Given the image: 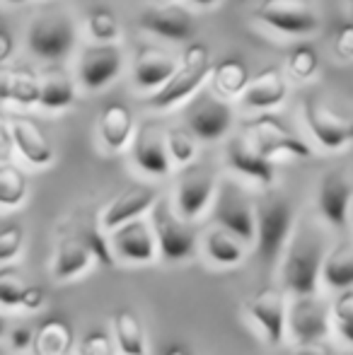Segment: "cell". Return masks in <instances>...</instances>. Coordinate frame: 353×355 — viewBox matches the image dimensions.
I'll return each instance as SVG.
<instances>
[{"label": "cell", "mask_w": 353, "mask_h": 355, "mask_svg": "<svg viewBox=\"0 0 353 355\" xmlns=\"http://www.w3.org/2000/svg\"><path fill=\"white\" fill-rule=\"evenodd\" d=\"M286 94H288V85L281 68L268 66L247 83L245 92H242V104L247 109H264L266 112V109L278 107L286 99Z\"/></svg>", "instance_id": "obj_24"}, {"label": "cell", "mask_w": 353, "mask_h": 355, "mask_svg": "<svg viewBox=\"0 0 353 355\" xmlns=\"http://www.w3.org/2000/svg\"><path fill=\"white\" fill-rule=\"evenodd\" d=\"M5 331H8V319H5V314L0 312V336H3Z\"/></svg>", "instance_id": "obj_49"}, {"label": "cell", "mask_w": 353, "mask_h": 355, "mask_svg": "<svg viewBox=\"0 0 353 355\" xmlns=\"http://www.w3.org/2000/svg\"><path fill=\"white\" fill-rule=\"evenodd\" d=\"M247 314L257 322V327L264 331L266 341L271 346H278L286 334V295L283 290L264 285L250 300H247Z\"/></svg>", "instance_id": "obj_16"}, {"label": "cell", "mask_w": 353, "mask_h": 355, "mask_svg": "<svg viewBox=\"0 0 353 355\" xmlns=\"http://www.w3.org/2000/svg\"><path fill=\"white\" fill-rule=\"evenodd\" d=\"M76 102V85L63 71L51 68L39 78V99L37 104L49 112L56 109H66Z\"/></svg>", "instance_id": "obj_29"}, {"label": "cell", "mask_w": 353, "mask_h": 355, "mask_svg": "<svg viewBox=\"0 0 353 355\" xmlns=\"http://www.w3.org/2000/svg\"><path fill=\"white\" fill-rule=\"evenodd\" d=\"M109 247H112L114 259H121L126 263L146 266L157 259V244L153 237L150 223L146 218L131 220L126 225H119L109 232Z\"/></svg>", "instance_id": "obj_13"}, {"label": "cell", "mask_w": 353, "mask_h": 355, "mask_svg": "<svg viewBox=\"0 0 353 355\" xmlns=\"http://www.w3.org/2000/svg\"><path fill=\"white\" fill-rule=\"evenodd\" d=\"M92 263H94V259H92V254L87 252L80 234L78 232L63 234L56 244V252H53L51 276H53V281H58V283L76 281V278L85 276Z\"/></svg>", "instance_id": "obj_21"}, {"label": "cell", "mask_w": 353, "mask_h": 355, "mask_svg": "<svg viewBox=\"0 0 353 355\" xmlns=\"http://www.w3.org/2000/svg\"><path fill=\"white\" fill-rule=\"evenodd\" d=\"M353 203V182L344 169H332L322 177L320 191H317V206L320 213L332 227L344 230L349 225Z\"/></svg>", "instance_id": "obj_15"}, {"label": "cell", "mask_w": 353, "mask_h": 355, "mask_svg": "<svg viewBox=\"0 0 353 355\" xmlns=\"http://www.w3.org/2000/svg\"><path fill=\"white\" fill-rule=\"evenodd\" d=\"M332 327L329 304L317 295L310 297H293L286 307V331L295 343L325 341Z\"/></svg>", "instance_id": "obj_11"}, {"label": "cell", "mask_w": 353, "mask_h": 355, "mask_svg": "<svg viewBox=\"0 0 353 355\" xmlns=\"http://www.w3.org/2000/svg\"><path fill=\"white\" fill-rule=\"evenodd\" d=\"M24 249V227L17 223H8L0 227V263H10Z\"/></svg>", "instance_id": "obj_39"}, {"label": "cell", "mask_w": 353, "mask_h": 355, "mask_svg": "<svg viewBox=\"0 0 353 355\" xmlns=\"http://www.w3.org/2000/svg\"><path fill=\"white\" fill-rule=\"evenodd\" d=\"M15 53V39L8 29H0V66L10 61V56Z\"/></svg>", "instance_id": "obj_46"}, {"label": "cell", "mask_w": 353, "mask_h": 355, "mask_svg": "<svg viewBox=\"0 0 353 355\" xmlns=\"http://www.w3.org/2000/svg\"><path fill=\"white\" fill-rule=\"evenodd\" d=\"M46 304V290L39 288V285H27V290H24V297H22V312H39V309Z\"/></svg>", "instance_id": "obj_42"}, {"label": "cell", "mask_w": 353, "mask_h": 355, "mask_svg": "<svg viewBox=\"0 0 353 355\" xmlns=\"http://www.w3.org/2000/svg\"><path fill=\"white\" fill-rule=\"evenodd\" d=\"M302 114H305L307 128L317 143L327 150H339L344 145L353 143V119L336 114L327 102H322L317 94H307L302 102Z\"/></svg>", "instance_id": "obj_10"}, {"label": "cell", "mask_w": 353, "mask_h": 355, "mask_svg": "<svg viewBox=\"0 0 353 355\" xmlns=\"http://www.w3.org/2000/svg\"><path fill=\"white\" fill-rule=\"evenodd\" d=\"M177 71V58L155 46H141L133 61V83L141 89H160Z\"/></svg>", "instance_id": "obj_23"}, {"label": "cell", "mask_w": 353, "mask_h": 355, "mask_svg": "<svg viewBox=\"0 0 353 355\" xmlns=\"http://www.w3.org/2000/svg\"><path fill=\"white\" fill-rule=\"evenodd\" d=\"M293 227V208L283 193H266L255 206V242L261 261L271 266L286 249Z\"/></svg>", "instance_id": "obj_3"}, {"label": "cell", "mask_w": 353, "mask_h": 355, "mask_svg": "<svg viewBox=\"0 0 353 355\" xmlns=\"http://www.w3.org/2000/svg\"><path fill=\"white\" fill-rule=\"evenodd\" d=\"M286 68L295 80H310L320 71V56H317V51L310 44H300V46H295L288 53Z\"/></svg>", "instance_id": "obj_36"}, {"label": "cell", "mask_w": 353, "mask_h": 355, "mask_svg": "<svg viewBox=\"0 0 353 355\" xmlns=\"http://www.w3.org/2000/svg\"><path fill=\"white\" fill-rule=\"evenodd\" d=\"M351 3H353V0H351Z\"/></svg>", "instance_id": "obj_54"}, {"label": "cell", "mask_w": 353, "mask_h": 355, "mask_svg": "<svg viewBox=\"0 0 353 355\" xmlns=\"http://www.w3.org/2000/svg\"><path fill=\"white\" fill-rule=\"evenodd\" d=\"M162 355H193L189 348H184V346H170Z\"/></svg>", "instance_id": "obj_48"}, {"label": "cell", "mask_w": 353, "mask_h": 355, "mask_svg": "<svg viewBox=\"0 0 353 355\" xmlns=\"http://www.w3.org/2000/svg\"><path fill=\"white\" fill-rule=\"evenodd\" d=\"M334 51H336V56H341V58H353V22H346L336 29Z\"/></svg>", "instance_id": "obj_41"}, {"label": "cell", "mask_w": 353, "mask_h": 355, "mask_svg": "<svg viewBox=\"0 0 353 355\" xmlns=\"http://www.w3.org/2000/svg\"><path fill=\"white\" fill-rule=\"evenodd\" d=\"M193 5H201V8H208V5H216L218 0H191Z\"/></svg>", "instance_id": "obj_50"}, {"label": "cell", "mask_w": 353, "mask_h": 355, "mask_svg": "<svg viewBox=\"0 0 353 355\" xmlns=\"http://www.w3.org/2000/svg\"><path fill=\"white\" fill-rule=\"evenodd\" d=\"M10 145H12V138H10V123H5V119L0 116V153H5Z\"/></svg>", "instance_id": "obj_47"}, {"label": "cell", "mask_w": 353, "mask_h": 355, "mask_svg": "<svg viewBox=\"0 0 353 355\" xmlns=\"http://www.w3.org/2000/svg\"><path fill=\"white\" fill-rule=\"evenodd\" d=\"M0 355H8V353H3V351H0Z\"/></svg>", "instance_id": "obj_53"}, {"label": "cell", "mask_w": 353, "mask_h": 355, "mask_svg": "<svg viewBox=\"0 0 353 355\" xmlns=\"http://www.w3.org/2000/svg\"><path fill=\"white\" fill-rule=\"evenodd\" d=\"M255 17L281 34H310L320 24L307 0H261Z\"/></svg>", "instance_id": "obj_12"}, {"label": "cell", "mask_w": 353, "mask_h": 355, "mask_svg": "<svg viewBox=\"0 0 353 355\" xmlns=\"http://www.w3.org/2000/svg\"><path fill=\"white\" fill-rule=\"evenodd\" d=\"M78 234L85 242L87 252L92 254L94 261H99L102 266H114L117 259L112 254V247H109V237H104V230L99 225V218H87L85 223L78 227Z\"/></svg>", "instance_id": "obj_33"}, {"label": "cell", "mask_w": 353, "mask_h": 355, "mask_svg": "<svg viewBox=\"0 0 353 355\" xmlns=\"http://www.w3.org/2000/svg\"><path fill=\"white\" fill-rule=\"evenodd\" d=\"M3 3H10V5H22V3H27V0H3Z\"/></svg>", "instance_id": "obj_51"}, {"label": "cell", "mask_w": 353, "mask_h": 355, "mask_svg": "<svg viewBox=\"0 0 353 355\" xmlns=\"http://www.w3.org/2000/svg\"><path fill=\"white\" fill-rule=\"evenodd\" d=\"M320 276L334 290H353V242H341L325 254Z\"/></svg>", "instance_id": "obj_28"}, {"label": "cell", "mask_w": 353, "mask_h": 355, "mask_svg": "<svg viewBox=\"0 0 353 355\" xmlns=\"http://www.w3.org/2000/svg\"><path fill=\"white\" fill-rule=\"evenodd\" d=\"M27 177L19 167L0 162V208H19L27 201Z\"/></svg>", "instance_id": "obj_32"}, {"label": "cell", "mask_w": 353, "mask_h": 355, "mask_svg": "<svg viewBox=\"0 0 353 355\" xmlns=\"http://www.w3.org/2000/svg\"><path fill=\"white\" fill-rule=\"evenodd\" d=\"M189 133L198 141H221L232 126V107L227 99H221L218 94L201 89L191 97V102L184 109Z\"/></svg>", "instance_id": "obj_7"}, {"label": "cell", "mask_w": 353, "mask_h": 355, "mask_svg": "<svg viewBox=\"0 0 353 355\" xmlns=\"http://www.w3.org/2000/svg\"><path fill=\"white\" fill-rule=\"evenodd\" d=\"M10 138H12L15 150L34 167H49L56 157L53 145L44 133V128L29 116L10 119Z\"/></svg>", "instance_id": "obj_19"}, {"label": "cell", "mask_w": 353, "mask_h": 355, "mask_svg": "<svg viewBox=\"0 0 353 355\" xmlns=\"http://www.w3.org/2000/svg\"><path fill=\"white\" fill-rule=\"evenodd\" d=\"M138 24L141 29L157 37L167 39V42H187L193 34V19L184 8L177 5H155V8H146L138 15Z\"/></svg>", "instance_id": "obj_20"}, {"label": "cell", "mask_w": 353, "mask_h": 355, "mask_svg": "<svg viewBox=\"0 0 353 355\" xmlns=\"http://www.w3.org/2000/svg\"><path fill=\"white\" fill-rule=\"evenodd\" d=\"M15 80H17V66H0V102H12Z\"/></svg>", "instance_id": "obj_43"}, {"label": "cell", "mask_w": 353, "mask_h": 355, "mask_svg": "<svg viewBox=\"0 0 353 355\" xmlns=\"http://www.w3.org/2000/svg\"><path fill=\"white\" fill-rule=\"evenodd\" d=\"M216 174L206 164H187L177 179L175 213L182 220L191 223L208 208L216 193Z\"/></svg>", "instance_id": "obj_9"}, {"label": "cell", "mask_w": 353, "mask_h": 355, "mask_svg": "<svg viewBox=\"0 0 353 355\" xmlns=\"http://www.w3.org/2000/svg\"><path fill=\"white\" fill-rule=\"evenodd\" d=\"M32 355H76V331L63 317H49L34 331Z\"/></svg>", "instance_id": "obj_26"}, {"label": "cell", "mask_w": 353, "mask_h": 355, "mask_svg": "<svg viewBox=\"0 0 353 355\" xmlns=\"http://www.w3.org/2000/svg\"><path fill=\"white\" fill-rule=\"evenodd\" d=\"M150 230L157 244V257L165 261H187L196 252V232L193 227L182 220L170 206V201L157 198L155 206L150 208Z\"/></svg>", "instance_id": "obj_4"}, {"label": "cell", "mask_w": 353, "mask_h": 355, "mask_svg": "<svg viewBox=\"0 0 353 355\" xmlns=\"http://www.w3.org/2000/svg\"><path fill=\"white\" fill-rule=\"evenodd\" d=\"M293 355H336L334 348L325 341H310V343H298Z\"/></svg>", "instance_id": "obj_45"}, {"label": "cell", "mask_w": 353, "mask_h": 355, "mask_svg": "<svg viewBox=\"0 0 353 355\" xmlns=\"http://www.w3.org/2000/svg\"><path fill=\"white\" fill-rule=\"evenodd\" d=\"M121 49L114 44H92L83 51L80 63H78V78L87 92H97L121 73Z\"/></svg>", "instance_id": "obj_17"}, {"label": "cell", "mask_w": 353, "mask_h": 355, "mask_svg": "<svg viewBox=\"0 0 353 355\" xmlns=\"http://www.w3.org/2000/svg\"><path fill=\"white\" fill-rule=\"evenodd\" d=\"M8 336H10V346H12V351L22 353V351H29V348H32L34 331L29 327H15Z\"/></svg>", "instance_id": "obj_44"}, {"label": "cell", "mask_w": 353, "mask_h": 355, "mask_svg": "<svg viewBox=\"0 0 353 355\" xmlns=\"http://www.w3.org/2000/svg\"><path fill=\"white\" fill-rule=\"evenodd\" d=\"M208 73H211V51L206 44L193 42L187 46L182 61L177 63V71L172 78L162 85L160 89L148 97V104L153 109H170L177 107L179 102L193 97L203 83H206Z\"/></svg>", "instance_id": "obj_2"}, {"label": "cell", "mask_w": 353, "mask_h": 355, "mask_svg": "<svg viewBox=\"0 0 353 355\" xmlns=\"http://www.w3.org/2000/svg\"><path fill=\"white\" fill-rule=\"evenodd\" d=\"M211 85L213 94H218L221 99H230L245 92L247 83H250V73L247 66L240 58H223L216 66H211Z\"/></svg>", "instance_id": "obj_30"}, {"label": "cell", "mask_w": 353, "mask_h": 355, "mask_svg": "<svg viewBox=\"0 0 353 355\" xmlns=\"http://www.w3.org/2000/svg\"><path fill=\"white\" fill-rule=\"evenodd\" d=\"M157 5H175V0H157Z\"/></svg>", "instance_id": "obj_52"}, {"label": "cell", "mask_w": 353, "mask_h": 355, "mask_svg": "<svg viewBox=\"0 0 353 355\" xmlns=\"http://www.w3.org/2000/svg\"><path fill=\"white\" fill-rule=\"evenodd\" d=\"M332 319H334L336 331L344 336L346 343L353 346V290H344L332 304Z\"/></svg>", "instance_id": "obj_38"}, {"label": "cell", "mask_w": 353, "mask_h": 355, "mask_svg": "<svg viewBox=\"0 0 353 355\" xmlns=\"http://www.w3.org/2000/svg\"><path fill=\"white\" fill-rule=\"evenodd\" d=\"M131 155L133 162L150 177H167L172 169L165 145V131L155 121H143L138 126V131L131 138Z\"/></svg>", "instance_id": "obj_18"}, {"label": "cell", "mask_w": 353, "mask_h": 355, "mask_svg": "<svg viewBox=\"0 0 353 355\" xmlns=\"http://www.w3.org/2000/svg\"><path fill=\"white\" fill-rule=\"evenodd\" d=\"M76 355H117V346H114L112 336L104 329H89L80 338Z\"/></svg>", "instance_id": "obj_40"}, {"label": "cell", "mask_w": 353, "mask_h": 355, "mask_svg": "<svg viewBox=\"0 0 353 355\" xmlns=\"http://www.w3.org/2000/svg\"><path fill=\"white\" fill-rule=\"evenodd\" d=\"M213 220L242 244L255 242V206L240 184L221 182L213 193Z\"/></svg>", "instance_id": "obj_6"}, {"label": "cell", "mask_w": 353, "mask_h": 355, "mask_svg": "<svg viewBox=\"0 0 353 355\" xmlns=\"http://www.w3.org/2000/svg\"><path fill=\"white\" fill-rule=\"evenodd\" d=\"M325 242L322 234L312 227H300L286 244L281 281L283 290L293 297H310L320 288V271L325 261Z\"/></svg>", "instance_id": "obj_1"}, {"label": "cell", "mask_w": 353, "mask_h": 355, "mask_svg": "<svg viewBox=\"0 0 353 355\" xmlns=\"http://www.w3.org/2000/svg\"><path fill=\"white\" fill-rule=\"evenodd\" d=\"M227 162L235 172L245 174V177L255 179V182L264 184H273V162L268 157L259 153L255 143L245 136V133H237L227 141Z\"/></svg>", "instance_id": "obj_22"}, {"label": "cell", "mask_w": 353, "mask_h": 355, "mask_svg": "<svg viewBox=\"0 0 353 355\" xmlns=\"http://www.w3.org/2000/svg\"><path fill=\"white\" fill-rule=\"evenodd\" d=\"M27 283L22 273L15 268H3L0 271V309H19Z\"/></svg>", "instance_id": "obj_37"}, {"label": "cell", "mask_w": 353, "mask_h": 355, "mask_svg": "<svg viewBox=\"0 0 353 355\" xmlns=\"http://www.w3.org/2000/svg\"><path fill=\"white\" fill-rule=\"evenodd\" d=\"M157 198H160V193H157L155 187H150V184H133V187L123 189L119 196H114L104 206L102 215H99V225H102L104 232H112L119 225H126L131 220H138L146 213H150V208L155 206Z\"/></svg>", "instance_id": "obj_14"}, {"label": "cell", "mask_w": 353, "mask_h": 355, "mask_svg": "<svg viewBox=\"0 0 353 355\" xmlns=\"http://www.w3.org/2000/svg\"><path fill=\"white\" fill-rule=\"evenodd\" d=\"M87 32L97 44H114L121 34V24L109 8H94L87 12Z\"/></svg>", "instance_id": "obj_34"}, {"label": "cell", "mask_w": 353, "mask_h": 355, "mask_svg": "<svg viewBox=\"0 0 353 355\" xmlns=\"http://www.w3.org/2000/svg\"><path fill=\"white\" fill-rule=\"evenodd\" d=\"M114 346L121 355H148L146 329L133 309L123 307L114 314Z\"/></svg>", "instance_id": "obj_27"}, {"label": "cell", "mask_w": 353, "mask_h": 355, "mask_svg": "<svg viewBox=\"0 0 353 355\" xmlns=\"http://www.w3.org/2000/svg\"><path fill=\"white\" fill-rule=\"evenodd\" d=\"M165 145H167V155H170V162H177L182 167L191 164L193 157H196V138L187 128H179V126L167 128Z\"/></svg>", "instance_id": "obj_35"}, {"label": "cell", "mask_w": 353, "mask_h": 355, "mask_svg": "<svg viewBox=\"0 0 353 355\" xmlns=\"http://www.w3.org/2000/svg\"><path fill=\"white\" fill-rule=\"evenodd\" d=\"M133 133H136V119L131 109L123 102H109L99 116V138L104 148L121 153L126 145H131Z\"/></svg>", "instance_id": "obj_25"}, {"label": "cell", "mask_w": 353, "mask_h": 355, "mask_svg": "<svg viewBox=\"0 0 353 355\" xmlns=\"http://www.w3.org/2000/svg\"><path fill=\"white\" fill-rule=\"evenodd\" d=\"M203 249H206L208 259H211L213 263H218V266L232 268V266H240V263L245 261V244L221 227L211 230V232L206 234Z\"/></svg>", "instance_id": "obj_31"}, {"label": "cell", "mask_w": 353, "mask_h": 355, "mask_svg": "<svg viewBox=\"0 0 353 355\" xmlns=\"http://www.w3.org/2000/svg\"><path fill=\"white\" fill-rule=\"evenodd\" d=\"M27 46L42 61H61L76 46V24L61 10H49L32 19Z\"/></svg>", "instance_id": "obj_5"}, {"label": "cell", "mask_w": 353, "mask_h": 355, "mask_svg": "<svg viewBox=\"0 0 353 355\" xmlns=\"http://www.w3.org/2000/svg\"><path fill=\"white\" fill-rule=\"evenodd\" d=\"M242 133L259 148L264 157L273 159L276 155H291V157H312V148L302 138H298L281 119L273 114H261L242 126Z\"/></svg>", "instance_id": "obj_8"}]
</instances>
